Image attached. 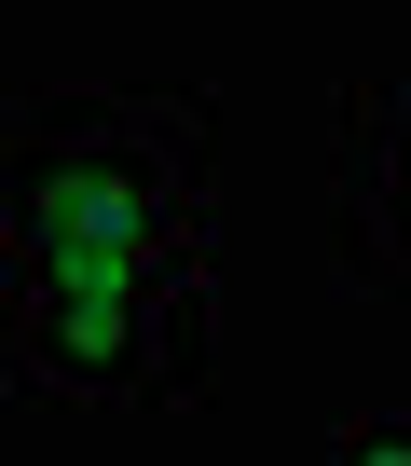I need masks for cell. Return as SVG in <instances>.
<instances>
[{
	"label": "cell",
	"mask_w": 411,
	"mask_h": 466,
	"mask_svg": "<svg viewBox=\"0 0 411 466\" xmlns=\"http://www.w3.org/2000/svg\"><path fill=\"white\" fill-rule=\"evenodd\" d=\"M15 370L69 411H165L206 384V233H69L15 261Z\"/></svg>",
	"instance_id": "1"
},
{
	"label": "cell",
	"mask_w": 411,
	"mask_h": 466,
	"mask_svg": "<svg viewBox=\"0 0 411 466\" xmlns=\"http://www.w3.org/2000/svg\"><path fill=\"white\" fill-rule=\"evenodd\" d=\"M329 452H370V466H411V411H356Z\"/></svg>",
	"instance_id": "2"
}]
</instances>
